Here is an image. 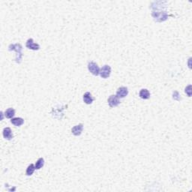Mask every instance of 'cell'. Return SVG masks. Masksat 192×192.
Masks as SVG:
<instances>
[{"instance_id": "obj_1", "label": "cell", "mask_w": 192, "mask_h": 192, "mask_svg": "<svg viewBox=\"0 0 192 192\" xmlns=\"http://www.w3.org/2000/svg\"><path fill=\"white\" fill-rule=\"evenodd\" d=\"M9 51L14 50L17 53V57H16L15 61L17 63H20L23 59V53H22V50L23 47L21 44H10L9 47Z\"/></svg>"}, {"instance_id": "obj_2", "label": "cell", "mask_w": 192, "mask_h": 192, "mask_svg": "<svg viewBox=\"0 0 192 192\" xmlns=\"http://www.w3.org/2000/svg\"><path fill=\"white\" fill-rule=\"evenodd\" d=\"M110 74H111V67L108 65H105L100 69L99 75L101 76V78H104V79H107L109 78L110 76Z\"/></svg>"}, {"instance_id": "obj_3", "label": "cell", "mask_w": 192, "mask_h": 192, "mask_svg": "<svg viewBox=\"0 0 192 192\" xmlns=\"http://www.w3.org/2000/svg\"><path fill=\"white\" fill-rule=\"evenodd\" d=\"M100 69H101V68H100L98 65L96 64L95 63H94V62H90V63H89V64H88V70L90 71V72L91 73V74L95 75V76L99 75Z\"/></svg>"}, {"instance_id": "obj_4", "label": "cell", "mask_w": 192, "mask_h": 192, "mask_svg": "<svg viewBox=\"0 0 192 192\" xmlns=\"http://www.w3.org/2000/svg\"><path fill=\"white\" fill-rule=\"evenodd\" d=\"M108 105H109L110 107H117L120 104V100L119 98L116 96V95H111L110 96L109 98H108L107 100Z\"/></svg>"}, {"instance_id": "obj_5", "label": "cell", "mask_w": 192, "mask_h": 192, "mask_svg": "<svg viewBox=\"0 0 192 192\" xmlns=\"http://www.w3.org/2000/svg\"><path fill=\"white\" fill-rule=\"evenodd\" d=\"M26 47L29 50H40L41 47L37 43L34 42V41L32 38H29L26 41Z\"/></svg>"}, {"instance_id": "obj_6", "label": "cell", "mask_w": 192, "mask_h": 192, "mask_svg": "<svg viewBox=\"0 0 192 192\" xmlns=\"http://www.w3.org/2000/svg\"><path fill=\"white\" fill-rule=\"evenodd\" d=\"M128 94V90L127 87H125V86H122V87H119L116 91V96L118 97L119 98H124L125 97H126Z\"/></svg>"}, {"instance_id": "obj_7", "label": "cell", "mask_w": 192, "mask_h": 192, "mask_svg": "<svg viewBox=\"0 0 192 192\" xmlns=\"http://www.w3.org/2000/svg\"><path fill=\"white\" fill-rule=\"evenodd\" d=\"M83 130V124H78V125H75L71 129V133L74 135V136H80L82 134Z\"/></svg>"}, {"instance_id": "obj_8", "label": "cell", "mask_w": 192, "mask_h": 192, "mask_svg": "<svg viewBox=\"0 0 192 192\" xmlns=\"http://www.w3.org/2000/svg\"><path fill=\"white\" fill-rule=\"evenodd\" d=\"M2 134H3V137L7 140H11L13 139V133H12V131L10 128L7 127V128H5L3 129V132H2Z\"/></svg>"}, {"instance_id": "obj_9", "label": "cell", "mask_w": 192, "mask_h": 192, "mask_svg": "<svg viewBox=\"0 0 192 192\" xmlns=\"http://www.w3.org/2000/svg\"><path fill=\"white\" fill-rule=\"evenodd\" d=\"M83 100L85 104H86V105H91L92 103L93 102V101H94V98H93L92 95V94L90 92H86L83 95Z\"/></svg>"}, {"instance_id": "obj_10", "label": "cell", "mask_w": 192, "mask_h": 192, "mask_svg": "<svg viewBox=\"0 0 192 192\" xmlns=\"http://www.w3.org/2000/svg\"><path fill=\"white\" fill-rule=\"evenodd\" d=\"M150 95H151V94H150L149 91L147 89H142L140 91V92H139V96L142 99H149L150 98Z\"/></svg>"}, {"instance_id": "obj_11", "label": "cell", "mask_w": 192, "mask_h": 192, "mask_svg": "<svg viewBox=\"0 0 192 192\" xmlns=\"http://www.w3.org/2000/svg\"><path fill=\"white\" fill-rule=\"evenodd\" d=\"M11 122L14 126L20 127L23 125L24 119L23 118H20V117H16V118H12L11 120Z\"/></svg>"}, {"instance_id": "obj_12", "label": "cell", "mask_w": 192, "mask_h": 192, "mask_svg": "<svg viewBox=\"0 0 192 192\" xmlns=\"http://www.w3.org/2000/svg\"><path fill=\"white\" fill-rule=\"evenodd\" d=\"M14 115H15V110L14 109V108H9L5 112V117L8 119H12Z\"/></svg>"}, {"instance_id": "obj_13", "label": "cell", "mask_w": 192, "mask_h": 192, "mask_svg": "<svg viewBox=\"0 0 192 192\" xmlns=\"http://www.w3.org/2000/svg\"><path fill=\"white\" fill-rule=\"evenodd\" d=\"M36 170V169L35 165H34L33 164H29V165L28 166V167H27L26 171V176H32Z\"/></svg>"}, {"instance_id": "obj_14", "label": "cell", "mask_w": 192, "mask_h": 192, "mask_svg": "<svg viewBox=\"0 0 192 192\" xmlns=\"http://www.w3.org/2000/svg\"><path fill=\"white\" fill-rule=\"evenodd\" d=\"M44 165V159L43 158H40V159H38V161H36V164H35V167H36V170H40L41 168H42Z\"/></svg>"}, {"instance_id": "obj_15", "label": "cell", "mask_w": 192, "mask_h": 192, "mask_svg": "<svg viewBox=\"0 0 192 192\" xmlns=\"http://www.w3.org/2000/svg\"><path fill=\"white\" fill-rule=\"evenodd\" d=\"M173 98H174V100H176V101H180V100L182 99L180 97V95H179V93L177 91H174V92H173Z\"/></svg>"}, {"instance_id": "obj_16", "label": "cell", "mask_w": 192, "mask_h": 192, "mask_svg": "<svg viewBox=\"0 0 192 192\" xmlns=\"http://www.w3.org/2000/svg\"><path fill=\"white\" fill-rule=\"evenodd\" d=\"M191 85H189L188 86H187V87L186 88V91H185V92H186V93H187L189 97H190L191 95Z\"/></svg>"}]
</instances>
